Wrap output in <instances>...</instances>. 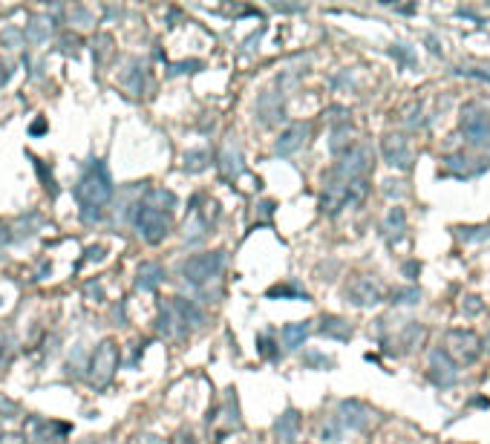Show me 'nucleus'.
Instances as JSON below:
<instances>
[{
	"label": "nucleus",
	"instance_id": "nucleus-1",
	"mask_svg": "<svg viewBox=\"0 0 490 444\" xmlns=\"http://www.w3.org/2000/svg\"><path fill=\"white\" fill-rule=\"evenodd\" d=\"M113 176L101 159L90 162V168L75 185V197L81 202V211H104V205L113 199Z\"/></svg>",
	"mask_w": 490,
	"mask_h": 444
},
{
	"label": "nucleus",
	"instance_id": "nucleus-2",
	"mask_svg": "<svg viewBox=\"0 0 490 444\" xmlns=\"http://www.w3.org/2000/svg\"><path fill=\"white\" fill-rule=\"evenodd\" d=\"M485 352V341L470 329H453L444 335L441 355L450 360L453 367H473Z\"/></svg>",
	"mask_w": 490,
	"mask_h": 444
},
{
	"label": "nucleus",
	"instance_id": "nucleus-3",
	"mask_svg": "<svg viewBox=\"0 0 490 444\" xmlns=\"http://www.w3.org/2000/svg\"><path fill=\"white\" fill-rule=\"evenodd\" d=\"M222 262H225V254L222 251H208V254H193L191 260L182 262V277L191 283V286H202L208 280L222 271Z\"/></svg>",
	"mask_w": 490,
	"mask_h": 444
},
{
	"label": "nucleus",
	"instance_id": "nucleus-4",
	"mask_svg": "<svg viewBox=\"0 0 490 444\" xmlns=\"http://www.w3.org/2000/svg\"><path fill=\"white\" fill-rule=\"evenodd\" d=\"M133 219H136V228L142 234V240L150 245H159L167 237V228H171L164 211H156V208H150V205H138Z\"/></svg>",
	"mask_w": 490,
	"mask_h": 444
},
{
	"label": "nucleus",
	"instance_id": "nucleus-5",
	"mask_svg": "<svg viewBox=\"0 0 490 444\" xmlns=\"http://www.w3.org/2000/svg\"><path fill=\"white\" fill-rule=\"evenodd\" d=\"M116 369H119V346H116L113 341H104V343L93 352L90 378H93L95 386H107Z\"/></svg>",
	"mask_w": 490,
	"mask_h": 444
},
{
	"label": "nucleus",
	"instance_id": "nucleus-6",
	"mask_svg": "<svg viewBox=\"0 0 490 444\" xmlns=\"http://www.w3.org/2000/svg\"><path fill=\"white\" fill-rule=\"evenodd\" d=\"M461 133L470 145H487L490 142V113L482 107H465V113H461Z\"/></svg>",
	"mask_w": 490,
	"mask_h": 444
},
{
	"label": "nucleus",
	"instance_id": "nucleus-7",
	"mask_svg": "<svg viewBox=\"0 0 490 444\" xmlns=\"http://www.w3.org/2000/svg\"><path fill=\"white\" fill-rule=\"evenodd\" d=\"M369 164H372V153H369V147L367 145H355V147H349L341 164L334 168V173L343 176L346 182L349 179H360V173H367L369 171Z\"/></svg>",
	"mask_w": 490,
	"mask_h": 444
},
{
	"label": "nucleus",
	"instance_id": "nucleus-8",
	"mask_svg": "<svg viewBox=\"0 0 490 444\" xmlns=\"http://www.w3.org/2000/svg\"><path fill=\"white\" fill-rule=\"evenodd\" d=\"M381 153L392 168H410V162H413V147L407 142V136H401V133H389L381 138Z\"/></svg>",
	"mask_w": 490,
	"mask_h": 444
},
{
	"label": "nucleus",
	"instance_id": "nucleus-9",
	"mask_svg": "<svg viewBox=\"0 0 490 444\" xmlns=\"http://www.w3.org/2000/svg\"><path fill=\"white\" fill-rule=\"evenodd\" d=\"M346 295H349V300H352L355 306H375V303H381L384 288L378 286L372 277L360 274V277H352V283L346 286Z\"/></svg>",
	"mask_w": 490,
	"mask_h": 444
},
{
	"label": "nucleus",
	"instance_id": "nucleus-10",
	"mask_svg": "<svg viewBox=\"0 0 490 444\" xmlns=\"http://www.w3.org/2000/svg\"><path fill=\"white\" fill-rule=\"evenodd\" d=\"M306 136H309V127H306V124H291V127L286 133H280V138H277V153L280 156H291L294 150L303 147Z\"/></svg>",
	"mask_w": 490,
	"mask_h": 444
},
{
	"label": "nucleus",
	"instance_id": "nucleus-11",
	"mask_svg": "<svg viewBox=\"0 0 490 444\" xmlns=\"http://www.w3.org/2000/svg\"><path fill=\"white\" fill-rule=\"evenodd\" d=\"M219 164H222V171H225V176H240L243 173V153H240V145L236 142H228L225 147H222V153H219Z\"/></svg>",
	"mask_w": 490,
	"mask_h": 444
},
{
	"label": "nucleus",
	"instance_id": "nucleus-12",
	"mask_svg": "<svg viewBox=\"0 0 490 444\" xmlns=\"http://www.w3.org/2000/svg\"><path fill=\"white\" fill-rule=\"evenodd\" d=\"M309 332H312V326H309V321H303V323H289V326H283V343H286V349H300V346L306 343V338H309Z\"/></svg>",
	"mask_w": 490,
	"mask_h": 444
},
{
	"label": "nucleus",
	"instance_id": "nucleus-13",
	"mask_svg": "<svg viewBox=\"0 0 490 444\" xmlns=\"http://www.w3.org/2000/svg\"><path fill=\"white\" fill-rule=\"evenodd\" d=\"M159 283H164V269L159 262H142V269H138V288L153 291Z\"/></svg>",
	"mask_w": 490,
	"mask_h": 444
},
{
	"label": "nucleus",
	"instance_id": "nucleus-14",
	"mask_svg": "<svg viewBox=\"0 0 490 444\" xmlns=\"http://www.w3.org/2000/svg\"><path fill=\"white\" fill-rule=\"evenodd\" d=\"M173 312L179 314V321L185 323V326H188V323H191V326H202V321H205L202 312L196 309L191 300H185V297H173Z\"/></svg>",
	"mask_w": 490,
	"mask_h": 444
},
{
	"label": "nucleus",
	"instance_id": "nucleus-15",
	"mask_svg": "<svg viewBox=\"0 0 490 444\" xmlns=\"http://www.w3.org/2000/svg\"><path fill=\"white\" fill-rule=\"evenodd\" d=\"M430 378L436 381V384H450L456 378V367L447 360L441 352L432 355V369H430Z\"/></svg>",
	"mask_w": 490,
	"mask_h": 444
},
{
	"label": "nucleus",
	"instance_id": "nucleus-16",
	"mask_svg": "<svg viewBox=\"0 0 490 444\" xmlns=\"http://www.w3.org/2000/svg\"><path fill=\"white\" fill-rule=\"evenodd\" d=\"M384 228H387V237L389 240H398L404 231H407V214H404V208H392L384 219Z\"/></svg>",
	"mask_w": 490,
	"mask_h": 444
},
{
	"label": "nucleus",
	"instance_id": "nucleus-17",
	"mask_svg": "<svg viewBox=\"0 0 490 444\" xmlns=\"http://www.w3.org/2000/svg\"><path fill=\"white\" fill-rule=\"evenodd\" d=\"M326 338H338V341H349L352 338V326H349L343 317H323V326H320Z\"/></svg>",
	"mask_w": 490,
	"mask_h": 444
},
{
	"label": "nucleus",
	"instance_id": "nucleus-18",
	"mask_svg": "<svg viewBox=\"0 0 490 444\" xmlns=\"http://www.w3.org/2000/svg\"><path fill=\"white\" fill-rule=\"evenodd\" d=\"M297 427H300V415L294 412V410H289L286 415H280V421L274 424V430L280 433V439H286V441H291L294 436H297Z\"/></svg>",
	"mask_w": 490,
	"mask_h": 444
},
{
	"label": "nucleus",
	"instance_id": "nucleus-19",
	"mask_svg": "<svg viewBox=\"0 0 490 444\" xmlns=\"http://www.w3.org/2000/svg\"><path fill=\"white\" fill-rule=\"evenodd\" d=\"M341 412H343V421L349 427H363L367 424V410H363L358 401H346V404L341 407Z\"/></svg>",
	"mask_w": 490,
	"mask_h": 444
},
{
	"label": "nucleus",
	"instance_id": "nucleus-20",
	"mask_svg": "<svg viewBox=\"0 0 490 444\" xmlns=\"http://www.w3.org/2000/svg\"><path fill=\"white\" fill-rule=\"evenodd\" d=\"M271 101H274V95H271V92L260 95V101H257V113H260V119H262V121H274L277 116L283 119V107H271Z\"/></svg>",
	"mask_w": 490,
	"mask_h": 444
},
{
	"label": "nucleus",
	"instance_id": "nucleus-21",
	"mask_svg": "<svg viewBox=\"0 0 490 444\" xmlns=\"http://www.w3.org/2000/svg\"><path fill=\"white\" fill-rule=\"evenodd\" d=\"M424 326H418V323H410L407 329H404V335H401V343H404V349H418L424 341Z\"/></svg>",
	"mask_w": 490,
	"mask_h": 444
},
{
	"label": "nucleus",
	"instance_id": "nucleus-22",
	"mask_svg": "<svg viewBox=\"0 0 490 444\" xmlns=\"http://www.w3.org/2000/svg\"><path fill=\"white\" fill-rule=\"evenodd\" d=\"M145 205L156 208V211H162V208H167V211H171V208L176 205V197H173L171 190H162V188H156V190H150V199H147Z\"/></svg>",
	"mask_w": 490,
	"mask_h": 444
},
{
	"label": "nucleus",
	"instance_id": "nucleus-23",
	"mask_svg": "<svg viewBox=\"0 0 490 444\" xmlns=\"http://www.w3.org/2000/svg\"><path fill=\"white\" fill-rule=\"evenodd\" d=\"M208 150H191V153H185V168L191 171V173H199V171H205L208 168Z\"/></svg>",
	"mask_w": 490,
	"mask_h": 444
},
{
	"label": "nucleus",
	"instance_id": "nucleus-24",
	"mask_svg": "<svg viewBox=\"0 0 490 444\" xmlns=\"http://www.w3.org/2000/svg\"><path fill=\"white\" fill-rule=\"evenodd\" d=\"M205 219L199 217V214H193L188 222H185V240H191V243H196V240H202L205 237Z\"/></svg>",
	"mask_w": 490,
	"mask_h": 444
},
{
	"label": "nucleus",
	"instance_id": "nucleus-25",
	"mask_svg": "<svg viewBox=\"0 0 490 444\" xmlns=\"http://www.w3.org/2000/svg\"><path fill=\"white\" fill-rule=\"evenodd\" d=\"M269 297H303V300H309V295H306V291H300L294 283H286V286H274V288H269Z\"/></svg>",
	"mask_w": 490,
	"mask_h": 444
},
{
	"label": "nucleus",
	"instance_id": "nucleus-26",
	"mask_svg": "<svg viewBox=\"0 0 490 444\" xmlns=\"http://www.w3.org/2000/svg\"><path fill=\"white\" fill-rule=\"evenodd\" d=\"M15 412H18V407L12 404L9 398H3V395H0V419H12V415H15Z\"/></svg>",
	"mask_w": 490,
	"mask_h": 444
},
{
	"label": "nucleus",
	"instance_id": "nucleus-27",
	"mask_svg": "<svg viewBox=\"0 0 490 444\" xmlns=\"http://www.w3.org/2000/svg\"><path fill=\"white\" fill-rule=\"evenodd\" d=\"M29 38H32V40H44V38H47V26H44V21H35V23L29 26Z\"/></svg>",
	"mask_w": 490,
	"mask_h": 444
},
{
	"label": "nucleus",
	"instance_id": "nucleus-28",
	"mask_svg": "<svg viewBox=\"0 0 490 444\" xmlns=\"http://www.w3.org/2000/svg\"><path fill=\"white\" fill-rule=\"evenodd\" d=\"M465 312H467V314H482V312H485L482 300H479V297H467V303H465Z\"/></svg>",
	"mask_w": 490,
	"mask_h": 444
},
{
	"label": "nucleus",
	"instance_id": "nucleus-29",
	"mask_svg": "<svg viewBox=\"0 0 490 444\" xmlns=\"http://www.w3.org/2000/svg\"><path fill=\"white\" fill-rule=\"evenodd\" d=\"M398 300L395 303H415V297H418V291L413 288V291H398V295H395Z\"/></svg>",
	"mask_w": 490,
	"mask_h": 444
},
{
	"label": "nucleus",
	"instance_id": "nucleus-30",
	"mask_svg": "<svg viewBox=\"0 0 490 444\" xmlns=\"http://www.w3.org/2000/svg\"><path fill=\"white\" fill-rule=\"evenodd\" d=\"M142 444H164L159 436H142Z\"/></svg>",
	"mask_w": 490,
	"mask_h": 444
},
{
	"label": "nucleus",
	"instance_id": "nucleus-31",
	"mask_svg": "<svg viewBox=\"0 0 490 444\" xmlns=\"http://www.w3.org/2000/svg\"><path fill=\"white\" fill-rule=\"evenodd\" d=\"M0 444H23L18 436H3V439H0Z\"/></svg>",
	"mask_w": 490,
	"mask_h": 444
},
{
	"label": "nucleus",
	"instance_id": "nucleus-32",
	"mask_svg": "<svg viewBox=\"0 0 490 444\" xmlns=\"http://www.w3.org/2000/svg\"><path fill=\"white\" fill-rule=\"evenodd\" d=\"M3 38H6V44H18V32H12V29H9Z\"/></svg>",
	"mask_w": 490,
	"mask_h": 444
}]
</instances>
